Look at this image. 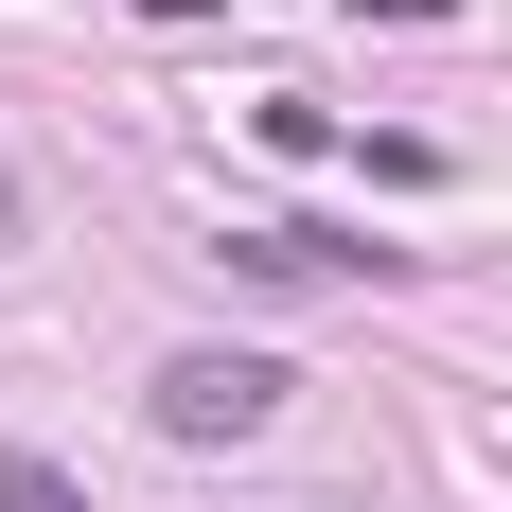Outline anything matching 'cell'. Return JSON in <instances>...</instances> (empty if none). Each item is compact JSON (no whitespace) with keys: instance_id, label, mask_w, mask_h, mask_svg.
Here are the masks:
<instances>
[{"instance_id":"6da1fadb","label":"cell","mask_w":512,"mask_h":512,"mask_svg":"<svg viewBox=\"0 0 512 512\" xmlns=\"http://www.w3.org/2000/svg\"><path fill=\"white\" fill-rule=\"evenodd\" d=\"M283 389H301L283 354H248V336H195V354H159L142 424H159V442H265V424H283Z\"/></svg>"},{"instance_id":"3957f363","label":"cell","mask_w":512,"mask_h":512,"mask_svg":"<svg viewBox=\"0 0 512 512\" xmlns=\"http://www.w3.org/2000/svg\"><path fill=\"white\" fill-rule=\"evenodd\" d=\"M0 248H18V159H0Z\"/></svg>"},{"instance_id":"7a4b0ae2","label":"cell","mask_w":512,"mask_h":512,"mask_svg":"<svg viewBox=\"0 0 512 512\" xmlns=\"http://www.w3.org/2000/svg\"><path fill=\"white\" fill-rule=\"evenodd\" d=\"M0 512H89V495H71V460H36V442H0Z\"/></svg>"}]
</instances>
